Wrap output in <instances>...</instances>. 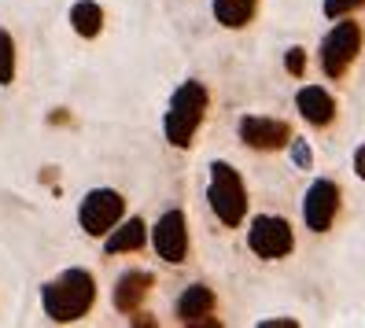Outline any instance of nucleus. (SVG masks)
<instances>
[{"instance_id":"1","label":"nucleus","mask_w":365,"mask_h":328,"mask_svg":"<svg viewBox=\"0 0 365 328\" xmlns=\"http://www.w3.org/2000/svg\"><path fill=\"white\" fill-rule=\"evenodd\" d=\"M96 302V280L89 270H67L56 280H48L41 288V306H45V317L56 324H74L93 310Z\"/></svg>"},{"instance_id":"2","label":"nucleus","mask_w":365,"mask_h":328,"mask_svg":"<svg viewBox=\"0 0 365 328\" xmlns=\"http://www.w3.org/2000/svg\"><path fill=\"white\" fill-rule=\"evenodd\" d=\"M207 107H210V93L203 81H181L174 96H170L166 107V118H163V133L170 140V148H188L196 140V129L207 118Z\"/></svg>"},{"instance_id":"3","label":"nucleus","mask_w":365,"mask_h":328,"mask_svg":"<svg viewBox=\"0 0 365 328\" xmlns=\"http://www.w3.org/2000/svg\"><path fill=\"white\" fill-rule=\"evenodd\" d=\"M207 203H210L214 217H218L225 229H236L247 217V188H244L240 170H236L232 163H210Z\"/></svg>"},{"instance_id":"4","label":"nucleus","mask_w":365,"mask_h":328,"mask_svg":"<svg viewBox=\"0 0 365 328\" xmlns=\"http://www.w3.org/2000/svg\"><path fill=\"white\" fill-rule=\"evenodd\" d=\"M361 23H354V19H339V23L325 34V41H321V71H325V78H343L347 74V67L358 59L361 52Z\"/></svg>"},{"instance_id":"5","label":"nucleus","mask_w":365,"mask_h":328,"mask_svg":"<svg viewBox=\"0 0 365 328\" xmlns=\"http://www.w3.org/2000/svg\"><path fill=\"white\" fill-rule=\"evenodd\" d=\"M122 217H125V200L115 188H93L78 207V225L85 229V236H96V240L111 232Z\"/></svg>"},{"instance_id":"6","label":"nucleus","mask_w":365,"mask_h":328,"mask_svg":"<svg viewBox=\"0 0 365 328\" xmlns=\"http://www.w3.org/2000/svg\"><path fill=\"white\" fill-rule=\"evenodd\" d=\"M247 247L259 255L262 262H277V258H288L295 247V236L292 225L277 214H259L247 229Z\"/></svg>"},{"instance_id":"7","label":"nucleus","mask_w":365,"mask_h":328,"mask_svg":"<svg viewBox=\"0 0 365 328\" xmlns=\"http://www.w3.org/2000/svg\"><path fill=\"white\" fill-rule=\"evenodd\" d=\"M152 247L166 266H181L188 258V217L185 210H166L152 229Z\"/></svg>"},{"instance_id":"8","label":"nucleus","mask_w":365,"mask_h":328,"mask_svg":"<svg viewBox=\"0 0 365 328\" xmlns=\"http://www.w3.org/2000/svg\"><path fill=\"white\" fill-rule=\"evenodd\" d=\"M336 214H339V185L332 181H314L303 195V222L310 232H329L332 222H336Z\"/></svg>"},{"instance_id":"9","label":"nucleus","mask_w":365,"mask_h":328,"mask_svg":"<svg viewBox=\"0 0 365 328\" xmlns=\"http://www.w3.org/2000/svg\"><path fill=\"white\" fill-rule=\"evenodd\" d=\"M236 133L240 140L255 151H277V148H288L292 144V129L281 118H266V115H244L236 122Z\"/></svg>"},{"instance_id":"10","label":"nucleus","mask_w":365,"mask_h":328,"mask_svg":"<svg viewBox=\"0 0 365 328\" xmlns=\"http://www.w3.org/2000/svg\"><path fill=\"white\" fill-rule=\"evenodd\" d=\"M214 306H218V299H214V292L207 288V284H188V288L178 295V302H174V314L188 328H196V324H222L218 317H214Z\"/></svg>"},{"instance_id":"11","label":"nucleus","mask_w":365,"mask_h":328,"mask_svg":"<svg viewBox=\"0 0 365 328\" xmlns=\"http://www.w3.org/2000/svg\"><path fill=\"white\" fill-rule=\"evenodd\" d=\"M295 107H299V115L317 129L332 125V118H336V100L325 85H303V89L295 93Z\"/></svg>"},{"instance_id":"12","label":"nucleus","mask_w":365,"mask_h":328,"mask_svg":"<svg viewBox=\"0 0 365 328\" xmlns=\"http://www.w3.org/2000/svg\"><path fill=\"white\" fill-rule=\"evenodd\" d=\"M152 273H144V270H130V273H122L115 280V292H111V302H115V310L118 314H137L140 310V302L148 299V292H152Z\"/></svg>"},{"instance_id":"13","label":"nucleus","mask_w":365,"mask_h":328,"mask_svg":"<svg viewBox=\"0 0 365 328\" xmlns=\"http://www.w3.org/2000/svg\"><path fill=\"white\" fill-rule=\"evenodd\" d=\"M144 244H148V225H144V217H122V222L103 236V251H107V255L140 251Z\"/></svg>"},{"instance_id":"14","label":"nucleus","mask_w":365,"mask_h":328,"mask_svg":"<svg viewBox=\"0 0 365 328\" xmlns=\"http://www.w3.org/2000/svg\"><path fill=\"white\" fill-rule=\"evenodd\" d=\"M255 11H259V0H214V19L225 30H244Z\"/></svg>"},{"instance_id":"15","label":"nucleus","mask_w":365,"mask_h":328,"mask_svg":"<svg viewBox=\"0 0 365 328\" xmlns=\"http://www.w3.org/2000/svg\"><path fill=\"white\" fill-rule=\"evenodd\" d=\"M71 26L85 41L100 37V30H103V8L96 4V0H78V4L71 8Z\"/></svg>"},{"instance_id":"16","label":"nucleus","mask_w":365,"mask_h":328,"mask_svg":"<svg viewBox=\"0 0 365 328\" xmlns=\"http://www.w3.org/2000/svg\"><path fill=\"white\" fill-rule=\"evenodd\" d=\"M15 81V37L0 30V85Z\"/></svg>"},{"instance_id":"17","label":"nucleus","mask_w":365,"mask_h":328,"mask_svg":"<svg viewBox=\"0 0 365 328\" xmlns=\"http://www.w3.org/2000/svg\"><path fill=\"white\" fill-rule=\"evenodd\" d=\"M284 71H288L292 78H303V74H307V48H299V45L288 48V52H284Z\"/></svg>"},{"instance_id":"18","label":"nucleus","mask_w":365,"mask_h":328,"mask_svg":"<svg viewBox=\"0 0 365 328\" xmlns=\"http://www.w3.org/2000/svg\"><path fill=\"white\" fill-rule=\"evenodd\" d=\"M358 8H365V0H325V15L329 19H343V15H351Z\"/></svg>"},{"instance_id":"19","label":"nucleus","mask_w":365,"mask_h":328,"mask_svg":"<svg viewBox=\"0 0 365 328\" xmlns=\"http://www.w3.org/2000/svg\"><path fill=\"white\" fill-rule=\"evenodd\" d=\"M288 148H292V163H295L299 170H310V163H314V151H310V144H307V140H292Z\"/></svg>"},{"instance_id":"20","label":"nucleus","mask_w":365,"mask_h":328,"mask_svg":"<svg viewBox=\"0 0 365 328\" xmlns=\"http://www.w3.org/2000/svg\"><path fill=\"white\" fill-rule=\"evenodd\" d=\"M354 173L365 181V144H358V151H354Z\"/></svg>"},{"instance_id":"21","label":"nucleus","mask_w":365,"mask_h":328,"mask_svg":"<svg viewBox=\"0 0 365 328\" xmlns=\"http://www.w3.org/2000/svg\"><path fill=\"white\" fill-rule=\"evenodd\" d=\"M259 328H299V321H292V317H277V321H262Z\"/></svg>"}]
</instances>
